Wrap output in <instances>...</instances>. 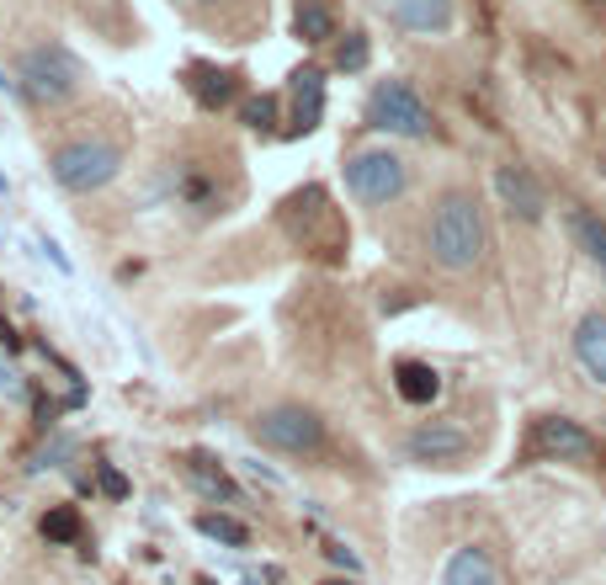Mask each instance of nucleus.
Returning a JSON list of instances; mask_svg holds the SVG:
<instances>
[{
	"mask_svg": "<svg viewBox=\"0 0 606 585\" xmlns=\"http://www.w3.org/2000/svg\"><path fill=\"white\" fill-rule=\"evenodd\" d=\"M468 453V431L463 426H447V420H431L409 437V458L420 463H458Z\"/></svg>",
	"mask_w": 606,
	"mask_h": 585,
	"instance_id": "10",
	"label": "nucleus"
},
{
	"mask_svg": "<svg viewBox=\"0 0 606 585\" xmlns=\"http://www.w3.org/2000/svg\"><path fill=\"white\" fill-rule=\"evenodd\" d=\"M596 437L569 416H543L532 420V437L522 447V463H596Z\"/></svg>",
	"mask_w": 606,
	"mask_h": 585,
	"instance_id": "5",
	"label": "nucleus"
},
{
	"mask_svg": "<svg viewBox=\"0 0 606 585\" xmlns=\"http://www.w3.org/2000/svg\"><path fill=\"white\" fill-rule=\"evenodd\" d=\"M394 389H400L404 405H431L442 394V373L431 362H400L394 368Z\"/></svg>",
	"mask_w": 606,
	"mask_h": 585,
	"instance_id": "15",
	"label": "nucleus"
},
{
	"mask_svg": "<svg viewBox=\"0 0 606 585\" xmlns=\"http://www.w3.org/2000/svg\"><path fill=\"white\" fill-rule=\"evenodd\" d=\"M293 27H298V38H304V43H330V38H335V16L324 11L320 0H304V5H298V16H293Z\"/></svg>",
	"mask_w": 606,
	"mask_h": 585,
	"instance_id": "18",
	"label": "nucleus"
},
{
	"mask_svg": "<svg viewBox=\"0 0 606 585\" xmlns=\"http://www.w3.org/2000/svg\"><path fill=\"white\" fill-rule=\"evenodd\" d=\"M122 170V150L112 139H75L54 155V181L64 192H96Z\"/></svg>",
	"mask_w": 606,
	"mask_h": 585,
	"instance_id": "3",
	"label": "nucleus"
},
{
	"mask_svg": "<svg viewBox=\"0 0 606 585\" xmlns=\"http://www.w3.org/2000/svg\"><path fill=\"white\" fill-rule=\"evenodd\" d=\"M404 181H409V170H404V160L394 150H363V155L346 160V192L357 203L383 208V203H394L404 192Z\"/></svg>",
	"mask_w": 606,
	"mask_h": 585,
	"instance_id": "6",
	"label": "nucleus"
},
{
	"mask_svg": "<svg viewBox=\"0 0 606 585\" xmlns=\"http://www.w3.org/2000/svg\"><path fill=\"white\" fill-rule=\"evenodd\" d=\"M574 362L606 389V314H585L574 331Z\"/></svg>",
	"mask_w": 606,
	"mask_h": 585,
	"instance_id": "12",
	"label": "nucleus"
},
{
	"mask_svg": "<svg viewBox=\"0 0 606 585\" xmlns=\"http://www.w3.org/2000/svg\"><path fill=\"white\" fill-rule=\"evenodd\" d=\"M367 59H372V43H367V33H346V38H341V48H335V70H341V75H357V70H367Z\"/></svg>",
	"mask_w": 606,
	"mask_h": 585,
	"instance_id": "21",
	"label": "nucleus"
},
{
	"mask_svg": "<svg viewBox=\"0 0 606 585\" xmlns=\"http://www.w3.org/2000/svg\"><path fill=\"white\" fill-rule=\"evenodd\" d=\"M202 585H213V581H202Z\"/></svg>",
	"mask_w": 606,
	"mask_h": 585,
	"instance_id": "26",
	"label": "nucleus"
},
{
	"mask_svg": "<svg viewBox=\"0 0 606 585\" xmlns=\"http://www.w3.org/2000/svg\"><path fill=\"white\" fill-rule=\"evenodd\" d=\"M431 255L442 261L447 272L479 266V255H485V218H479L474 198H463V192L442 198V208L431 218Z\"/></svg>",
	"mask_w": 606,
	"mask_h": 585,
	"instance_id": "1",
	"label": "nucleus"
},
{
	"mask_svg": "<svg viewBox=\"0 0 606 585\" xmlns=\"http://www.w3.org/2000/svg\"><path fill=\"white\" fill-rule=\"evenodd\" d=\"M192 479H198L207 496H224V501H240V490H235V479L224 474V468H213L207 453H192Z\"/></svg>",
	"mask_w": 606,
	"mask_h": 585,
	"instance_id": "19",
	"label": "nucleus"
},
{
	"mask_svg": "<svg viewBox=\"0 0 606 585\" xmlns=\"http://www.w3.org/2000/svg\"><path fill=\"white\" fill-rule=\"evenodd\" d=\"M324 553H330V564H341L346 575H363V559H357L346 544H324Z\"/></svg>",
	"mask_w": 606,
	"mask_h": 585,
	"instance_id": "24",
	"label": "nucleus"
},
{
	"mask_svg": "<svg viewBox=\"0 0 606 585\" xmlns=\"http://www.w3.org/2000/svg\"><path fill=\"white\" fill-rule=\"evenodd\" d=\"M96 485H102V496H107V501H128V479H122L112 463H102V468H96Z\"/></svg>",
	"mask_w": 606,
	"mask_h": 585,
	"instance_id": "23",
	"label": "nucleus"
},
{
	"mask_svg": "<svg viewBox=\"0 0 606 585\" xmlns=\"http://www.w3.org/2000/svg\"><path fill=\"white\" fill-rule=\"evenodd\" d=\"M367 128L394 133V139H426L431 133V107L415 96V85L383 81L367 96Z\"/></svg>",
	"mask_w": 606,
	"mask_h": 585,
	"instance_id": "4",
	"label": "nucleus"
},
{
	"mask_svg": "<svg viewBox=\"0 0 606 585\" xmlns=\"http://www.w3.org/2000/svg\"><path fill=\"white\" fill-rule=\"evenodd\" d=\"M16 81H22V96H27V102H38V107L70 102V96L81 91V59H75L64 43H38V48H27V53H22Z\"/></svg>",
	"mask_w": 606,
	"mask_h": 585,
	"instance_id": "2",
	"label": "nucleus"
},
{
	"mask_svg": "<svg viewBox=\"0 0 606 585\" xmlns=\"http://www.w3.org/2000/svg\"><path fill=\"white\" fill-rule=\"evenodd\" d=\"M320 118H324V70L304 64L293 75V123H287V133H314Z\"/></svg>",
	"mask_w": 606,
	"mask_h": 585,
	"instance_id": "11",
	"label": "nucleus"
},
{
	"mask_svg": "<svg viewBox=\"0 0 606 585\" xmlns=\"http://www.w3.org/2000/svg\"><path fill=\"white\" fill-rule=\"evenodd\" d=\"M495 192H500L506 213H516V218H526V224H537L543 208H548L543 187L532 181V170H526V166H500V170H495Z\"/></svg>",
	"mask_w": 606,
	"mask_h": 585,
	"instance_id": "9",
	"label": "nucleus"
},
{
	"mask_svg": "<svg viewBox=\"0 0 606 585\" xmlns=\"http://www.w3.org/2000/svg\"><path fill=\"white\" fill-rule=\"evenodd\" d=\"M198 533L213 538V544H224V548H250V527H245L240 516H224V511H202Z\"/></svg>",
	"mask_w": 606,
	"mask_h": 585,
	"instance_id": "17",
	"label": "nucleus"
},
{
	"mask_svg": "<svg viewBox=\"0 0 606 585\" xmlns=\"http://www.w3.org/2000/svg\"><path fill=\"white\" fill-rule=\"evenodd\" d=\"M442 585H500V570H495V559H489L485 548H458L447 559Z\"/></svg>",
	"mask_w": 606,
	"mask_h": 585,
	"instance_id": "14",
	"label": "nucleus"
},
{
	"mask_svg": "<svg viewBox=\"0 0 606 585\" xmlns=\"http://www.w3.org/2000/svg\"><path fill=\"white\" fill-rule=\"evenodd\" d=\"M240 118H245V128H256V133H272V128H277V96H250Z\"/></svg>",
	"mask_w": 606,
	"mask_h": 585,
	"instance_id": "22",
	"label": "nucleus"
},
{
	"mask_svg": "<svg viewBox=\"0 0 606 585\" xmlns=\"http://www.w3.org/2000/svg\"><path fill=\"white\" fill-rule=\"evenodd\" d=\"M43 538L48 544H81V511L75 505H54L43 516Z\"/></svg>",
	"mask_w": 606,
	"mask_h": 585,
	"instance_id": "20",
	"label": "nucleus"
},
{
	"mask_svg": "<svg viewBox=\"0 0 606 585\" xmlns=\"http://www.w3.org/2000/svg\"><path fill=\"white\" fill-rule=\"evenodd\" d=\"M181 85L192 91V102H198L202 112H218V107H229V102L240 96V75H235V70H218V64H207V59H192V64L181 70Z\"/></svg>",
	"mask_w": 606,
	"mask_h": 585,
	"instance_id": "8",
	"label": "nucleus"
},
{
	"mask_svg": "<svg viewBox=\"0 0 606 585\" xmlns=\"http://www.w3.org/2000/svg\"><path fill=\"white\" fill-rule=\"evenodd\" d=\"M569 235H574V246L591 255V261H596V272L606 277V218L574 208V213H569Z\"/></svg>",
	"mask_w": 606,
	"mask_h": 585,
	"instance_id": "16",
	"label": "nucleus"
},
{
	"mask_svg": "<svg viewBox=\"0 0 606 585\" xmlns=\"http://www.w3.org/2000/svg\"><path fill=\"white\" fill-rule=\"evenodd\" d=\"M256 437H261L266 447H277V453H314L324 442V426H320V416L304 410V405H277V410L256 416Z\"/></svg>",
	"mask_w": 606,
	"mask_h": 585,
	"instance_id": "7",
	"label": "nucleus"
},
{
	"mask_svg": "<svg viewBox=\"0 0 606 585\" xmlns=\"http://www.w3.org/2000/svg\"><path fill=\"white\" fill-rule=\"evenodd\" d=\"M394 22L404 33H447L452 27V0H394Z\"/></svg>",
	"mask_w": 606,
	"mask_h": 585,
	"instance_id": "13",
	"label": "nucleus"
},
{
	"mask_svg": "<svg viewBox=\"0 0 606 585\" xmlns=\"http://www.w3.org/2000/svg\"><path fill=\"white\" fill-rule=\"evenodd\" d=\"M324 585H352V581H324Z\"/></svg>",
	"mask_w": 606,
	"mask_h": 585,
	"instance_id": "25",
	"label": "nucleus"
}]
</instances>
